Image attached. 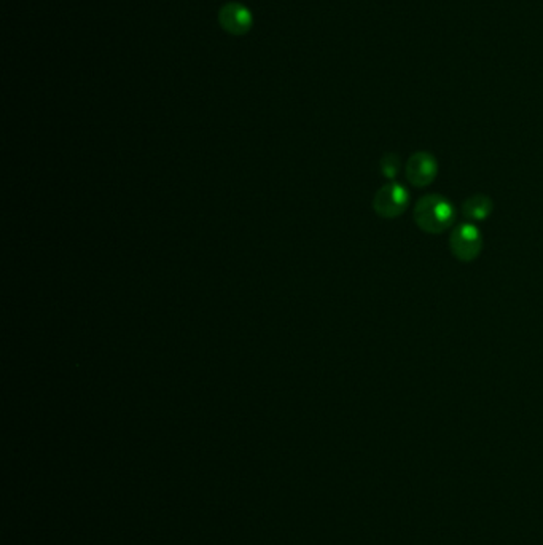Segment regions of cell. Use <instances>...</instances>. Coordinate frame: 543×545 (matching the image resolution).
Listing matches in <instances>:
<instances>
[{"label":"cell","instance_id":"2","mask_svg":"<svg viewBox=\"0 0 543 545\" xmlns=\"http://www.w3.org/2000/svg\"><path fill=\"white\" fill-rule=\"evenodd\" d=\"M450 248L459 262H474L483 249L482 232L474 224L458 225L450 236Z\"/></svg>","mask_w":543,"mask_h":545},{"label":"cell","instance_id":"3","mask_svg":"<svg viewBox=\"0 0 543 545\" xmlns=\"http://www.w3.org/2000/svg\"><path fill=\"white\" fill-rule=\"evenodd\" d=\"M409 205V195L407 189L393 182L385 183V187L377 190L373 198V209L379 217L383 219H397L403 212L407 211Z\"/></svg>","mask_w":543,"mask_h":545},{"label":"cell","instance_id":"4","mask_svg":"<svg viewBox=\"0 0 543 545\" xmlns=\"http://www.w3.org/2000/svg\"><path fill=\"white\" fill-rule=\"evenodd\" d=\"M220 28L227 32L228 36L242 37L249 34L254 28V15L249 8L239 2H227L220 7L217 13Z\"/></svg>","mask_w":543,"mask_h":545},{"label":"cell","instance_id":"1","mask_svg":"<svg viewBox=\"0 0 543 545\" xmlns=\"http://www.w3.org/2000/svg\"><path fill=\"white\" fill-rule=\"evenodd\" d=\"M456 219L454 206L440 195L419 198L415 206V222L424 233L440 235L453 225Z\"/></svg>","mask_w":543,"mask_h":545},{"label":"cell","instance_id":"6","mask_svg":"<svg viewBox=\"0 0 543 545\" xmlns=\"http://www.w3.org/2000/svg\"><path fill=\"white\" fill-rule=\"evenodd\" d=\"M462 209H464V216L468 220L482 222V220L488 219L492 212V199L486 195H474L466 199Z\"/></svg>","mask_w":543,"mask_h":545},{"label":"cell","instance_id":"7","mask_svg":"<svg viewBox=\"0 0 543 545\" xmlns=\"http://www.w3.org/2000/svg\"><path fill=\"white\" fill-rule=\"evenodd\" d=\"M379 167H381L385 177L393 179V177L399 175V171H401V159H399L397 153H385V157L381 159Z\"/></svg>","mask_w":543,"mask_h":545},{"label":"cell","instance_id":"5","mask_svg":"<svg viewBox=\"0 0 543 545\" xmlns=\"http://www.w3.org/2000/svg\"><path fill=\"white\" fill-rule=\"evenodd\" d=\"M405 175L407 181L417 189L427 187L437 179V159L429 151H417L408 159Z\"/></svg>","mask_w":543,"mask_h":545}]
</instances>
